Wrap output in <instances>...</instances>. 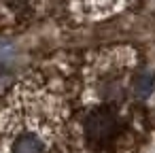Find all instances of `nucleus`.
<instances>
[{
  "instance_id": "obj_1",
  "label": "nucleus",
  "mask_w": 155,
  "mask_h": 153,
  "mask_svg": "<svg viewBox=\"0 0 155 153\" xmlns=\"http://www.w3.org/2000/svg\"><path fill=\"white\" fill-rule=\"evenodd\" d=\"M117 130V117L108 111V108H98L87 117L85 123V132L94 142H102L108 140Z\"/></svg>"
},
{
  "instance_id": "obj_2",
  "label": "nucleus",
  "mask_w": 155,
  "mask_h": 153,
  "mask_svg": "<svg viewBox=\"0 0 155 153\" xmlns=\"http://www.w3.org/2000/svg\"><path fill=\"white\" fill-rule=\"evenodd\" d=\"M13 153H45V142L43 138H38L36 134H21L15 145H13Z\"/></svg>"
},
{
  "instance_id": "obj_3",
  "label": "nucleus",
  "mask_w": 155,
  "mask_h": 153,
  "mask_svg": "<svg viewBox=\"0 0 155 153\" xmlns=\"http://www.w3.org/2000/svg\"><path fill=\"white\" fill-rule=\"evenodd\" d=\"M153 87H155V75H151V72H142V75H138L136 77V81H134V91L138 94V96H149L151 91H153Z\"/></svg>"
}]
</instances>
